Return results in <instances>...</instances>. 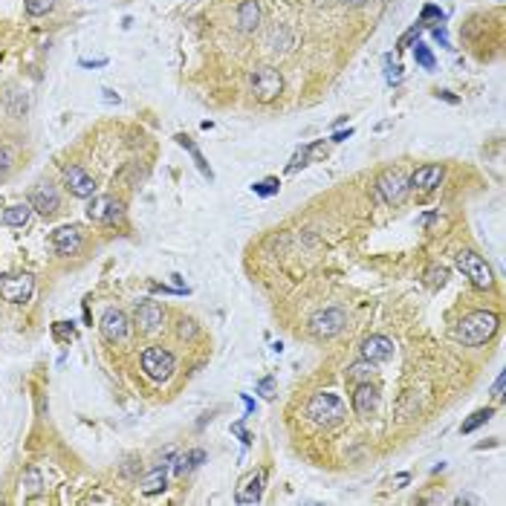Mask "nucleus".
I'll return each mask as SVG.
<instances>
[{"mask_svg": "<svg viewBox=\"0 0 506 506\" xmlns=\"http://www.w3.org/2000/svg\"><path fill=\"white\" fill-rule=\"evenodd\" d=\"M500 327V316L492 313V309H475V313L463 316L460 321L454 324L451 330V338L457 341V345L463 347H480L486 345L489 338H492Z\"/></svg>", "mask_w": 506, "mask_h": 506, "instance_id": "obj_1", "label": "nucleus"}, {"mask_svg": "<svg viewBox=\"0 0 506 506\" xmlns=\"http://www.w3.org/2000/svg\"><path fill=\"white\" fill-rule=\"evenodd\" d=\"M307 417H309V422H316L321 428H333L347 417V405L341 397L330 394V390H318L307 402Z\"/></svg>", "mask_w": 506, "mask_h": 506, "instance_id": "obj_2", "label": "nucleus"}, {"mask_svg": "<svg viewBox=\"0 0 506 506\" xmlns=\"http://www.w3.org/2000/svg\"><path fill=\"white\" fill-rule=\"evenodd\" d=\"M454 260H457V269L466 275L475 289H492L495 287V272H492V266H489L486 257L478 255L475 249H460V252L454 255Z\"/></svg>", "mask_w": 506, "mask_h": 506, "instance_id": "obj_3", "label": "nucleus"}, {"mask_svg": "<svg viewBox=\"0 0 506 506\" xmlns=\"http://www.w3.org/2000/svg\"><path fill=\"white\" fill-rule=\"evenodd\" d=\"M139 365L145 370V377H148L151 382H168L174 377V368H177V359L168 347H145L142 356H139Z\"/></svg>", "mask_w": 506, "mask_h": 506, "instance_id": "obj_4", "label": "nucleus"}, {"mask_svg": "<svg viewBox=\"0 0 506 506\" xmlns=\"http://www.w3.org/2000/svg\"><path fill=\"white\" fill-rule=\"evenodd\" d=\"M408 194V179L402 171L397 168H388L382 171L377 179H373V197L379 203H388V206H399Z\"/></svg>", "mask_w": 506, "mask_h": 506, "instance_id": "obj_5", "label": "nucleus"}, {"mask_svg": "<svg viewBox=\"0 0 506 506\" xmlns=\"http://www.w3.org/2000/svg\"><path fill=\"white\" fill-rule=\"evenodd\" d=\"M35 292V278L29 272H9V275H0V298L9 301V304H26Z\"/></svg>", "mask_w": 506, "mask_h": 506, "instance_id": "obj_6", "label": "nucleus"}, {"mask_svg": "<svg viewBox=\"0 0 506 506\" xmlns=\"http://www.w3.org/2000/svg\"><path fill=\"white\" fill-rule=\"evenodd\" d=\"M87 217L99 226H116L125 220V203L119 197H110V194H96V197H90Z\"/></svg>", "mask_w": 506, "mask_h": 506, "instance_id": "obj_7", "label": "nucleus"}, {"mask_svg": "<svg viewBox=\"0 0 506 506\" xmlns=\"http://www.w3.org/2000/svg\"><path fill=\"white\" fill-rule=\"evenodd\" d=\"M347 327V313L341 307H327L309 316V333L316 338H333Z\"/></svg>", "mask_w": 506, "mask_h": 506, "instance_id": "obj_8", "label": "nucleus"}, {"mask_svg": "<svg viewBox=\"0 0 506 506\" xmlns=\"http://www.w3.org/2000/svg\"><path fill=\"white\" fill-rule=\"evenodd\" d=\"M249 81H252V93H255V99L257 102H272V99H278L281 96V90H284V78H281V73L275 70V67H255L252 70V75H249Z\"/></svg>", "mask_w": 506, "mask_h": 506, "instance_id": "obj_9", "label": "nucleus"}, {"mask_svg": "<svg viewBox=\"0 0 506 506\" xmlns=\"http://www.w3.org/2000/svg\"><path fill=\"white\" fill-rule=\"evenodd\" d=\"M29 206H32V211H38V215L53 217L61 208V194L50 179H41V183H35L29 191Z\"/></svg>", "mask_w": 506, "mask_h": 506, "instance_id": "obj_10", "label": "nucleus"}, {"mask_svg": "<svg viewBox=\"0 0 506 506\" xmlns=\"http://www.w3.org/2000/svg\"><path fill=\"white\" fill-rule=\"evenodd\" d=\"M99 330H102L105 341H110V345H116V341H125V338H127V333H130V318L122 313V309L107 307L105 313H102Z\"/></svg>", "mask_w": 506, "mask_h": 506, "instance_id": "obj_11", "label": "nucleus"}, {"mask_svg": "<svg viewBox=\"0 0 506 506\" xmlns=\"http://www.w3.org/2000/svg\"><path fill=\"white\" fill-rule=\"evenodd\" d=\"M64 188L78 200H90L96 197V179L81 168V165H67L64 168Z\"/></svg>", "mask_w": 506, "mask_h": 506, "instance_id": "obj_12", "label": "nucleus"}, {"mask_svg": "<svg viewBox=\"0 0 506 506\" xmlns=\"http://www.w3.org/2000/svg\"><path fill=\"white\" fill-rule=\"evenodd\" d=\"M50 240H53L55 255L73 257V255L81 252V246H84V232H81L78 226H61V228H55V232L50 235Z\"/></svg>", "mask_w": 506, "mask_h": 506, "instance_id": "obj_13", "label": "nucleus"}, {"mask_svg": "<svg viewBox=\"0 0 506 506\" xmlns=\"http://www.w3.org/2000/svg\"><path fill=\"white\" fill-rule=\"evenodd\" d=\"M134 321H136L139 333H156V330L162 327V321H165V309H162L159 301L145 298V301H139L136 309H134Z\"/></svg>", "mask_w": 506, "mask_h": 506, "instance_id": "obj_14", "label": "nucleus"}, {"mask_svg": "<svg viewBox=\"0 0 506 506\" xmlns=\"http://www.w3.org/2000/svg\"><path fill=\"white\" fill-rule=\"evenodd\" d=\"M353 411L362 419H370L377 414L379 411V388L370 385V382H359L353 390Z\"/></svg>", "mask_w": 506, "mask_h": 506, "instance_id": "obj_15", "label": "nucleus"}, {"mask_svg": "<svg viewBox=\"0 0 506 506\" xmlns=\"http://www.w3.org/2000/svg\"><path fill=\"white\" fill-rule=\"evenodd\" d=\"M359 353H362V359H368V362L379 365V362H388V359H394V341H390L388 336H368L362 345H359Z\"/></svg>", "mask_w": 506, "mask_h": 506, "instance_id": "obj_16", "label": "nucleus"}, {"mask_svg": "<svg viewBox=\"0 0 506 506\" xmlns=\"http://www.w3.org/2000/svg\"><path fill=\"white\" fill-rule=\"evenodd\" d=\"M443 177H446V168L443 165H419L411 174V179H408V191H426L428 194V191L440 188Z\"/></svg>", "mask_w": 506, "mask_h": 506, "instance_id": "obj_17", "label": "nucleus"}, {"mask_svg": "<svg viewBox=\"0 0 506 506\" xmlns=\"http://www.w3.org/2000/svg\"><path fill=\"white\" fill-rule=\"evenodd\" d=\"M264 478H266L264 469H257V471H252V475H246L240 480V486H237L235 500L240 506H255L260 500V495H264Z\"/></svg>", "mask_w": 506, "mask_h": 506, "instance_id": "obj_18", "label": "nucleus"}, {"mask_svg": "<svg viewBox=\"0 0 506 506\" xmlns=\"http://www.w3.org/2000/svg\"><path fill=\"white\" fill-rule=\"evenodd\" d=\"M168 466L171 463H159V466H154L148 475H145V480H142V495H159V492H165V486H168Z\"/></svg>", "mask_w": 506, "mask_h": 506, "instance_id": "obj_19", "label": "nucleus"}, {"mask_svg": "<svg viewBox=\"0 0 506 506\" xmlns=\"http://www.w3.org/2000/svg\"><path fill=\"white\" fill-rule=\"evenodd\" d=\"M237 26L243 32H255L260 26V3L257 0H243L237 6Z\"/></svg>", "mask_w": 506, "mask_h": 506, "instance_id": "obj_20", "label": "nucleus"}, {"mask_svg": "<svg viewBox=\"0 0 506 506\" xmlns=\"http://www.w3.org/2000/svg\"><path fill=\"white\" fill-rule=\"evenodd\" d=\"M203 463H206V451L203 449H191L186 454H177L174 457V475L177 478H186L188 471H194V469L203 466Z\"/></svg>", "mask_w": 506, "mask_h": 506, "instance_id": "obj_21", "label": "nucleus"}, {"mask_svg": "<svg viewBox=\"0 0 506 506\" xmlns=\"http://www.w3.org/2000/svg\"><path fill=\"white\" fill-rule=\"evenodd\" d=\"M32 220V206L26 203H18V206H9V208H3V215H0V223L3 226H18V228H24L26 223Z\"/></svg>", "mask_w": 506, "mask_h": 506, "instance_id": "obj_22", "label": "nucleus"}, {"mask_svg": "<svg viewBox=\"0 0 506 506\" xmlns=\"http://www.w3.org/2000/svg\"><path fill=\"white\" fill-rule=\"evenodd\" d=\"M177 145H179V148H186V151L191 154V159H194V165H197V168H200V174H203V177H208V179H215V171H211V168H208V162H206V156L200 154V148H197V145H194V142H191V139H188L186 134H179V136H177Z\"/></svg>", "mask_w": 506, "mask_h": 506, "instance_id": "obj_23", "label": "nucleus"}, {"mask_svg": "<svg viewBox=\"0 0 506 506\" xmlns=\"http://www.w3.org/2000/svg\"><path fill=\"white\" fill-rule=\"evenodd\" d=\"M495 417V408H478L475 414H471L469 419H463V426H460V434H471V431H478L480 426H486L489 419Z\"/></svg>", "mask_w": 506, "mask_h": 506, "instance_id": "obj_24", "label": "nucleus"}, {"mask_svg": "<svg viewBox=\"0 0 506 506\" xmlns=\"http://www.w3.org/2000/svg\"><path fill=\"white\" fill-rule=\"evenodd\" d=\"M321 148H324V142H313V145H304V148H301V151H296V156L289 159L287 171H289V174H296L298 168H304V165H307V159L313 156V154H318Z\"/></svg>", "mask_w": 506, "mask_h": 506, "instance_id": "obj_25", "label": "nucleus"}, {"mask_svg": "<svg viewBox=\"0 0 506 506\" xmlns=\"http://www.w3.org/2000/svg\"><path fill=\"white\" fill-rule=\"evenodd\" d=\"M347 379L350 382H370L373 379V362H368V359H359V362H353L347 368Z\"/></svg>", "mask_w": 506, "mask_h": 506, "instance_id": "obj_26", "label": "nucleus"}, {"mask_svg": "<svg viewBox=\"0 0 506 506\" xmlns=\"http://www.w3.org/2000/svg\"><path fill=\"white\" fill-rule=\"evenodd\" d=\"M21 486H24V492H26V495H38L41 489H44V478H41V471H38L35 466H29V469L24 471V478H21Z\"/></svg>", "mask_w": 506, "mask_h": 506, "instance_id": "obj_27", "label": "nucleus"}, {"mask_svg": "<svg viewBox=\"0 0 506 506\" xmlns=\"http://www.w3.org/2000/svg\"><path fill=\"white\" fill-rule=\"evenodd\" d=\"M411 46H414V61L419 64L422 70H428V73H431V70L437 67V58H434V53H431V50H428V46L422 44V41H414Z\"/></svg>", "mask_w": 506, "mask_h": 506, "instance_id": "obj_28", "label": "nucleus"}, {"mask_svg": "<svg viewBox=\"0 0 506 506\" xmlns=\"http://www.w3.org/2000/svg\"><path fill=\"white\" fill-rule=\"evenodd\" d=\"M252 191L257 194V197H275V194L281 191V183H278V177H266V179L252 183Z\"/></svg>", "mask_w": 506, "mask_h": 506, "instance_id": "obj_29", "label": "nucleus"}, {"mask_svg": "<svg viewBox=\"0 0 506 506\" xmlns=\"http://www.w3.org/2000/svg\"><path fill=\"white\" fill-rule=\"evenodd\" d=\"M24 9L32 18H44V15H50L55 9V0H24Z\"/></svg>", "mask_w": 506, "mask_h": 506, "instance_id": "obj_30", "label": "nucleus"}, {"mask_svg": "<svg viewBox=\"0 0 506 506\" xmlns=\"http://www.w3.org/2000/svg\"><path fill=\"white\" fill-rule=\"evenodd\" d=\"M446 281H449V269H446V266H437V264H431V266L426 269V284H428L431 289L446 287Z\"/></svg>", "mask_w": 506, "mask_h": 506, "instance_id": "obj_31", "label": "nucleus"}, {"mask_svg": "<svg viewBox=\"0 0 506 506\" xmlns=\"http://www.w3.org/2000/svg\"><path fill=\"white\" fill-rule=\"evenodd\" d=\"M428 21L443 24V21H446V12L440 9V6H434V3H426V6H422V12H419V21H417V24H419L422 29H426V26H428Z\"/></svg>", "mask_w": 506, "mask_h": 506, "instance_id": "obj_32", "label": "nucleus"}, {"mask_svg": "<svg viewBox=\"0 0 506 506\" xmlns=\"http://www.w3.org/2000/svg\"><path fill=\"white\" fill-rule=\"evenodd\" d=\"M53 336H55L58 341H73V338H75L73 321H55V324H53Z\"/></svg>", "mask_w": 506, "mask_h": 506, "instance_id": "obj_33", "label": "nucleus"}, {"mask_svg": "<svg viewBox=\"0 0 506 506\" xmlns=\"http://www.w3.org/2000/svg\"><path fill=\"white\" fill-rule=\"evenodd\" d=\"M385 78H388V84H399L402 81V67L390 61V55H385Z\"/></svg>", "mask_w": 506, "mask_h": 506, "instance_id": "obj_34", "label": "nucleus"}, {"mask_svg": "<svg viewBox=\"0 0 506 506\" xmlns=\"http://www.w3.org/2000/svg\"><path fill=\"white\" fill-rule=\"evenodd\" d=\"M15 165V151L9 148V145H0V177L9 174Z\"/></svg>", "mask_w": 506, "mask_h": 506, "instance_id": "obj_35", "label": "nucleus"}, {"mask_svg": "<svg viewBox=\"0 0 506 506\" xmlns=\"http://www.w3.org/2000/svg\"><path fill=\"white\" fill-rule=\"evenodd\" d=\"M177 336L179 338H194L197 336V324H194L191 318H179L177 321Z\"/></svg>", "mask_w": 506, "mask_h": 506, "instance_id": "obj_36", "label": "nucleus"}, {"mask_svg": "<svg viewBox=\"0 0 506 506\" xmlns=\"http://www.w3.org/2000/svg\"><path fill=\"white\" fill-rule=\"evenodd\" d=\"M232 434H235V437H240V443H243V446H249V443H252V434L246 431V419H237L235 426H232Z\"/></svg>", "mask_w": 506, "mask_h": 506, "instance_id": "obj_37", "label": "nucleus"}, {"mask_svg": "<svg viewBox=\"0 0 506 506\" xmlns=\"http://www.w3.org/2000/svg\"><path fill=\"white\" fill-rule=\"evenodd\" d=\"M257 394L266 397V399H272V397H275V379H272V377H264V379H260V382H257Z\"/></svg>", "mask_w": 506, "mask_h": 506, "instance_id": "obj_38", "label": "nucleus"}, {"mask_svg": "<svg viewBox=\"0 0 506 506\" xmlns=\"http://www.w3.org/2000/svg\"><path fill=\"white\" fill-rule=\"evenodd\" d=\"M431 35H434V41H440V46H446V50H451L449 35H446V29H443V26H434V29H431Z\"/></svg>", "mask_w": 506, "mask_h": 506, "instance_id": "obj_39", "label": "nucleus"}, {"mask_svg": "<svg viewBox=\"0 0 506 506\" xmlns=\"http://www.w3.org/2000/svg\"><path fill=\"white\" fill-rule=\"evenodd\" d=\"M102 99H105L107 105H119V102H122V99H119V93H113L110 87H105V90H102Z\"/></svg>", "mask_w": 506, "mask_h": 506, "instance_id": "obj_40", "label": "nucleus"}, {"mask_svg": "<svg viewBox=\"0 0 506 506\" xmlns=\"http://www.w3.org/2000/svg\"><path fill=\"white\" fill-rule=\"evenodd\" d=\"M353 136V127H347V130H336V134L330 136V142H345V139H350Z\"/></svg>", "mask_w": 506, "mask_h": 506, "instance_id": "obj_41", "label": "nucleus"}, {"mask_svg": "<svg viewBox=\"0 0 506 506\" xmlns=\"http://www.w3.org/2000/svg\"><path fill=\"white\" fill-rule=\"evenodd\" d=\"M78 64H81V67H107V58H96V61H87V58H81Z\"/></svg>", "mask_w": 506, "mask_h": 506, "instance_id": "obj_42", "label": "nucleus"}, {"mask_svg": "<svg viewBox=\"0 0 506 506\" xmlns=\"http://www.w3.org/2000/svg\"><path fill=\"white\" fill-rule=\"evenodd\" d=\"M437 99H443V102H449V105H457L460 99H457L454 93H449V90H437Z\"/></svg>", "mask_w": 506, "mask_h": 506, "instance_id": "obj_43", "label": "nucleus"}, {"mask_svg": "<svg viewBox=\"0 0 506 506\" xmlns=\"http://www.w3.org/2000/svg\"><path fill=\"white\" fill-rule=\"evenodd\" d=\"M454 503H457V506H463V503H478V498H471V495H457Z\"/></svg>", "mask_w": 506, "mask_h": 506, "instance_id": "obj_44", "label": "nucleus"}, {"mask_svg": "<svg viewBox=\"0 0 506 506\" xmlns=\"http://www.w3.org/2000/svg\"><path fill=\"white\" fill-rule=\"evenodd\" d=\"M503 382H506V377L500 373V377H498V382H495V397H498V399L503 397Z\"/></svg>", "mask_w": 506, "mask_h": 506, "instance_id": "obj_45", "label": "nucleus"}, {"mask_svg": "<svg viewBox=\"0 0 506 506\" xmlns=\"http://www.w3.org/2000/svg\"><path fill=\"white\" fill-rule=\"evenodd\" d=\"M345 3H350V6H365L368 0H345Z\"/></svg>", "mask_w": 506, "mask_h": 506, "instance_id": "obj_46", "label": "nucleus"}, {"mask_svg": "<svg viewBox=\"0 0 506 506\" xmlns=\"http://www.w3.org/2000/svg\"><path fill=\"white\" fill-rule=\"evenodd\" d=\"M495 3H503V0H495Z\"/></svg>", "mask_w": 506, "mask_h": 506, "instance_id": "obj_47", "label": "nucleus"}]
</instances>
